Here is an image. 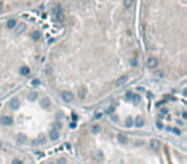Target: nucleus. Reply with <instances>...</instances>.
Returning <instances> with one entry per match:
<instances>
[{
  "label": "nucleus",
  "mask_w": 187,
  "mask_h": 164,
  "mask_svg": "<svg viewBox=\"0 0 187 164\" xmlns=\"http://www.w3.org/2000/svg\"><path fill=\"white\" fill-rule=\"evenodd\" d=\"M62 99L64 100V103H70V101H73L74 95L72 94V92H69V91H64L62 94Z\"/></svg>",
  "instance_id": "f257e3e1"
},
{
  "label": "nucleus",
  "mask_w": 187,
  "mask_h": 164,
  "mask_svg": "<svg viewBox=\"0 0 187 164\" xmlns=\"http://www.w3.org/2000/svg\"><path fill=\"white\" fill-rule=\"evenodd\" d=\"M54 16L58 21H62L63 19V12H62V6L60 5H57L54 9Z\"/></svg>",
  "instance_id": "f03ea898"
},
{
  "label": "nucleus",
  "mask_w": 187,
  "mask_h": 164,
  "mask_svg": "<svg viewBox=\"0 0 187 164\" xmlns=\"http://www.w3.org/2000/svg\"><path fill=\"white\" fill-rule=\"evenodd\" d=\"M146 65H147L150 69H154V68H156V67H158V60H156L155 58H149L147 62H146Z\"/></svg>",
  "instance_id": "7ed1b4c3"
},
{
  "label": "nucleus",
  "mask_w": 187,
  "mask_h": 164,
  "mask_svg": "<svg viewBox=\"0 0 187 164\" xmlns=\"http://www.w3.org/2000/svg\"><path fill=\"white\" fill-rule=\"evenodd\" d=\"M0 122H1L4 126H10V124L13 123V118L9 117V115H4V117H1Z\"/></svg>",
  "instance_id": "20e7f679"
},
{
  "label": "nucleus",
  "mask_w": 187,
  "mask_h": 164,
  "mask_svg": "<svg viewBox=\"0 0 187 164\" xmlns=\"http://www.w3.org/2000/svg\"><path fill=\"white\" fill-rule=\"evenodd\" d=\"M10 108H12L13 110H17L18 108H19V100H18L17 98H14L12 101H10Z\"/></svg>",
  "instance_id": "39448f33"
},
{
  "label": "nucleus",
  "mask_w": 187,
  "mask_h": 164,
  "mask_svg": "<svg viewBox=\"0 0 187 164\" xmlns=\"http://www.w3.org/2000/svg\"><path fill=\"white\" fill-rule=\"evenodd\" d=\"M144 123H145V121H144L142 117H136L134 118V124H136L137 127H142Z\"/></svg>",
  "instance_id": "423d86ee"
},
{
  "label": "nucleus",
  "mask_w": 187,
  "mask_h": 164,
  "mask_svg": "<svg viewBox=\"0 0 187 164\" xmlns=\"http://www.w3.org/2000/svg\"><path fill=\"white\" fill-rule=\"evenodd\" d=\"M16 26H17L16 19H9V21H6V27H8L9 29H13Z\"/></svg>",
  "instance_id": "0eeeda50"
},
{
  "label": "nucleus",
  "mask_w": 187,
  "mask_h": 164,
  "mask_svg": "<svg viewBox=\"0 0 187 164\" xmlns=\"http://www.w3.org/2000/svg\"><path fill=\"white\" fill-rule=\"evenodd\" d=\"M150 147L152 149V150H156V149H159V141L155 140V139H152V140L150 141Z\"/></svg>",
  "instance_id": "6e6552de"
},
{
  "label": "nucleus",
  "mask_w": 187,
  "mask_h": 164,
  "mask_svg": "<svg viewBox=\"0 0 187 164\" xmlns=\"http://www.w3.org/2000/svg\"><path fill=\"white\" fill-rule=\"evenodd\" d=\"M118 141H119V144H127L128 139H127L126 135H122V133H119V135H118Z\"/></svg>",
  "instance_id": "1a4fd4ad"
},
{
  "label": "nucleus",
  "mask_w": 187,
  "mask_h": 164,
  "mask_svg": "<svg viewBox=\"0 0 187 164\" xmlns=\"http://www.w3.org/2000/svg\"><path fill=\"white\" fill-rule=\"evenodd\" d=\"M50 139H51V140H54V141L59 139V133H58L57 129H53V131L50 132Z\"/></svg>",
  "instance_id": "9d476101"
},
{
  "label": "nucleus",
  "mask_w": 187,
  "mask_h": 164,
  "mask_svg": "<svg viewBox=\"0 0 187 164\" xmlns=\"http://www.w3.org/2000/svg\"><path fill=\"white\" fill-rule=\"evenodd\" d=\"M19 70H21L22 76H28V74H29V68H28V67H22Z\"/></svg>",
  "instance_id": "9b49d317"
},
{
  "label": "nucleus",
  "mask_w": 187,
  "mask_h": 164,
  "mask_svg": "<svg viewBox=\"0 0 187 164\" xmlns=\"http://www.w3.org/2000/svg\"><path fill=\"white\" fill-rule=\"evenodd\" d=\"M40 37H41V32L40 31H33L32 32V39L37 41V40H40Z\"/></svg>",
  "instance_id": "f8f14e48"
},
{
  "label": "nucleus",
  "mask_w": 187,
  "mask_h": 164,
  "mask_svg": "<svg viewBox=\"0 0 187 164\" xmlns=\"http://www.w3.org/2000/svg\"><path fill=\"white\" fill-rule=\"evenodd\" d=\"M41 104H42V106H45V108H49L50 106V100L47 98H45V99L41 100Z\"/></svg>",
  "instance_id": "ddd939ff"
},
{
  "label": "nucleus",
  "mask_w": 187,
  "mask_h": 164,
  "mask_svg": "<svg viewBox=\"0 0 187 164\" xmlns=\"http://www.w3.org/2000/svg\"><path fill=\"white\" fill-rule=\"evenodd\" d=\"M91 131H92V133H99L100 131H101V128H100L99 124H94L92 128H91Z\"/></svg>",
  "instance_id": "4468645a"
},
{
  "label": "nucleus",
  "mask_w": 187,
  "mask_h": 164,
  "mask_svg": "<svg viewBox=\"0 0 187 164\" xmlns=\"http://www.w3.org/2000/svg\"><path fill=\"white\" fill-rule=\"evenodd\" d=\"M127 80H128V77H127V76H122V77H119L118 78V85H123V83H124V82H127Z\"/></svg>",
  "instance_id": "2eb2a0df"
},
{
  "label": "nucleus",
  "mask_w": 187,
  "mask_h": 164,
  "mask_svg": "<svg viewBox=\"0 0 187 164\" xmlns=\"http://www.w3.org/2000/svg\"><path fill=\"white\" fill-rule=\"evenodd\" d=\"M133 4V0H124V6L126 8H131Z\"/></svg>",
  "instance_id": "dca6fc26"
},
{
  "label": "nucleus",
  "mask_w": 187,
  "mask_h": 164,
  "mask_svg": "<svg viewBox=\"0 0 187 164\" xmlns=\"http://www.w3.org/2000/svg\"><path fill=\"white\" fill-rule=\"evenodd\" d=\"M95 158L98 159V160H101V159L104 158L103 152H101V151H98V152H96V154H95Z\"/></svg>",
  "instance_id": "f3484780"
},
{
  "label": "nucleus",
  "mask_w": 187,
  "mask_h": 164,
  "mask_svg": "<svg viewBox=\"0 0 187 164\" xmlns=\"http://www.w3.org/2000/svg\"><path fill=\"white\" fill-rule=\"evenodd\" d=\"M37 98V94L36 92H31V94H28V99L29 100H35Z\"/></svg>",
  "instance_id": "a211bd4d"
},
{
  "label": "nucleus",
  "mask_w": 187,
  "mask_h": 164,
  "mask_svg": "<svg viewBox=\"0 0 187 164\" xmlns=\"http://www.w3.org/2000/svg\"><path fill=\"white\" fill-rule=\"evenodd\" d=\"M113 111H114V106H109V108H106V109H105L106 114H111Z\"/></svg>",
  "instance_id": "6ab92c4d"
},
{
  "label": "nucleus",
  "mask_w": 187,
  "mask_h": 164,
  "mask_svg": "<svg viewBox=\"0 0 187 164\" xmlns=\"http://www.w3.org/2000/svg\"><path fill=\"white\" fill-rule=\"evenodd\" d=\"M132 100H133V101H136V103H138L141 100V98H140V95H133L132 96Z\"/></svg>",
  "instance_id": "aec40b11"
},
{
  "label": "nucleus",
  "mask_w": 187,
  "mask_h": 164,
  "mask_svg": "<svg viewBox=\"0 0 187 164\" xmlns=\"http://www.w3.org/2000/svg\"><path fill=\"white\" fill-rule=\"evenodd\" d=\"M132 96H133L132 92H127V94H126V99L127 100H132Z\"/></svg>",
  "instance_id": "412c9836"
},
{
  "label": "nucleus",
  "mask_w": 187,
  "mask_h": 164,
  "mask_svg": "<svg viewBox=\"0 0 187 164\" xmlns=\"http://www.w3.org/2000/svg\"><path fill=\"white\" fill-rule=\"evenodd\" d=\"M45 142V137L44 136H40L39 140H37V144H44Z\"/></svg>",
  "instance_id": "4be33fe9"
},
{
  "label": "nucleus",
  "mask_w": 187,
  "mask_h": 164,
  "mask_svg": "<svg viewBox=\"0 0 187 164\" xmlns=\"http://www.w3.org/2000/svg\"><path fill=\"white\" fill-rule=\"evenodd\" d=\"M137 64H138V63H137V59H134V58H133L132 60H131V65H132V67H136Z\"/></svg>",
  "instance_id": "5701e85b"
},
{
  "label": "nucleus",
  "mask_w": 187,
  "mask_h": 164,
  "mask_svg": "<svg viewBox=\"0 0 187 164\" xmlns=\"http://www.w3.org/2000/svg\"><path fill=\"white\" fill-rule=\"evenodd\" d=\"M23 29H24V26H23V24H21L19 27L17 28V33H21L22 31H23Z\"/></svg>",
  "instance_id": "b1692460"
},
{
  "label": "nucleus",
  "mask_w": 187,
  "mask_h": 164,
  "mask_svg": "<svg viewBox=\"0 0 187 164\" xmlns=\"http://www.w3.org/2000/svg\"><path fill=\"white\" fill-rule=\"evenodd\" d=\"M12 164H23V163H22V160L16 159V160H13V162H12Z\"/></svg>",
  "instance_id": "393cba45"
},
{
  "label": "nucleus",
  "mask_w": 187,
  "mask_h": 164,
  "mask_svg": "<svg viewBox=\"0 0 187 164\" xmlns=\"http://www.w3.org/2000/svg\"><path fill=\"white\" fill-rule=\"evenodd\" d=\"M58 164H65V159H63V158H60L58 160Z\"/></svg>",
  "instance_id": "a878e982"
},
{
  "label": "nucleus",
  "mask_w": 187,
  "mask_h": 164,
  "mask_svg": "<svg viewBox=\"0 0 187 164\" xmlns=\"http://www.w3.org/2000/svg\"><path fill=\"white\" fill-rule=\"evenodd\" d=\"M18 140H19V142H24V141H26V137L19 136V137H18Z\"/></svg>",
  "instance_id": "bb28decb"
},
{
  "label": "nucleus",
  "mask_w": 187,
  "mask_h": 164,
  "mask_svg": "<svg viewBox=\"0 0 187 164\" xmlns=\"http://www.w3.org/2000/svg\"><path fill=\"white\" fill-rule=\"evenodd\" d=\"M127 126H128V127H129V126H132V119H131V118L127 119Z\"/></svg>",
  "instance_id": "cd10ccee"
},
{
  "label": "nucleus",
  "mask_w": 187,
  "mask_h": 164,
  "mask_svg": "<svg viewBox=\"0 0 187 164\" xmlns=\"http://www.w3.org/2000/svg\"><path fill=\"white\" fill-rule=\"evenodd\" d=\"M156 126H158L159 128H163V124H162V123H160V122H156Z\"/></svg>",
  "instance_id": "c85d7f7f"
},
{
  "label": "nucleus",
  "mask_w": 187,
  "mask_h": 164,
  "mask_svg": "<svg viewBox=\"0 0 187 164\" xmlns=\"http://www.w3.org/2000/svg\"><path fill=\"white\" fill-rule=\"evenodd\" d=\"M173 132L175 133V135H179V129H177V128H174V129H173Z\"/></svg>",
  "instance_id": "c756f323"
},
{
  "label": "nucleus",
  "mask_w": 187,
  "mask_h": 164,
  "mask_svg": "<svg viewBox=\"0 0 187 164\" xmlns=\"http://www.w3.org/2000/svg\"><path fill=\"white\" fill-rule=\"evenodd\" d=\"M182 118H183V119H186V118H187V114H186V111H183V113H182Z\"/></svg>",
  "instance_id": "7c9ffc66"
},
{
  "label": "nucleus",
  "mask_w": 187,
  "mask_h": 164,
  "mask_svg": "<svg viewBox=\"0 0 187 164\" xmlns=\"http://www.w3.org/2000/svg\"><path fill=\"white\" fill-rule=\"evenodd\" d=\"M80 98H81V99L83 98V90H81V91H80Z\"/></svg>",
  "instance_id": "2f4dec72"
},
{
  "label": "nucleus",
  "mask_w": 187,
  "mask_h": 164,
  "mask_svg": "<svg viewBox=\"0 0 187 164\" xmlns=\"http://www.w3.org/2000/svg\"><path fill=\"white\" fill-rule=\"evenodd\" d=\"M46 73H47V74L51 73V72H50V67H47V68H46Z\"/></svg>",
  "instance_id": "473e14b6"
},
{
  "label": "nucleus",
  "mask_w": 187,
  "mask_h": 164,
  "mask_svg": "<svg viewBox=\"0 0 187 164\" xmlns=\"http://www.w3.org/2000/svg\"><path fill=\"white\" fill-rule=\"evenodd\" d=\"M3 12V4H0V13Z\"/></svg>",
  "instance_id": "72a5a7b5"
}]
</instances>
